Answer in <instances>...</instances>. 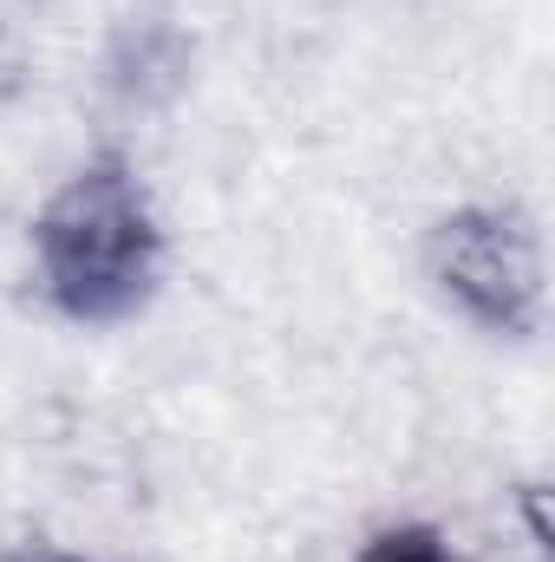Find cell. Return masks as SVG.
Returning <instances> with one entry per match:
<instances>
[{"instance_id":"cell-1","label":"cell","mask_w":555,"mask_h":562,"mask_svg":"<svg viewBox=\"0 0 555 562\" xmlns=\"http://www.w3.org/2000/svg\"><path fill=\"white\" fill-rule=\"evenodd\" d=\"M33 256L72 321H118L157 281V223L125 164H86L39 216Z\"/></svg>"},{"instance_id":"cell-2","label":"cell","mask_w":555,"mask_h":562,"mask_svg":"<svg viewBox=\"0 0 555 562\" xmlns=\"http://www.w3.org/2000/svg\"><path fill=\"white\" fill-rule=\"evenodd\" d=\"M438 281L484 327L523 334L543 314V249L510 210H471L438 229Z\"/></svg>"},{"instance_id":"cell-3","label":"cell","mask_w":555,"mask_h":562,"mask_svg":"<svg viewBox=\"0 0 555 562\" xmlns=\"http://www.w3.org/2000/svg\"><path fill=\"white\" fill-rule=\"evenodd\" d=\"M366 562H457L431 530H393V537H380L373 550H366Z\"/></svg>"},{"instance_id":"cell-4","label":"cell","mask_w":555,"mask_h":562,"mask_svg":"<svg viewBox=\"0 0 555 562\" xmlns=\"http://www.w3.org/2000/svg\"><path fill=\"white\" fill-rule=\"evenodd\" d=\"M13 562H86V557H59V550H26V557H13Z\"/></svg>"}]
</instances>
